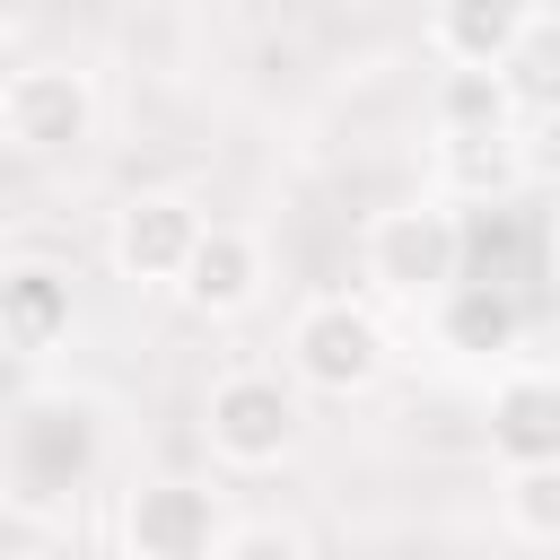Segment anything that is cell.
Instances as JSON below:
<instances>
[{
    "label": "cell",
    "instance_id": "cell-13",
    "mask_svg": "<svg viewBox=\"0 0 560 560\" xmlns=\"http://www.w3.org/2000/svg\"><path fill=\"white\" fill-rule=\"evenodd\" d=\"M429 114H438V140H499V131H516V122H525L499 70H446Z\"/></svg>",
    "mask_w": 560,
    "mask_h": 560
},
{
    "label": "cell",
    "instance_id": "cell-1",
    "mask_svg": "<svg viewBox=\"0 0 560 560\" xmlns=\"http://www.w3.org/2000/svg\"><path fill=\"white\" fill-rule=\"evenodd\" d=\"M105 464V420L88 394H26L0 420V490L18 508H61L96 481Z\"/></svg>",
    "mask_w": 560,
    "mask_h": 560
},
{
    "label": "cell",
    "instance_id": "cell-20",
    "mask_svg": "<svg viewBox=\"0 0 560 560\" xmlns=\"http://www.w3.org/2000/svg\"><path fill=\"white\" fill-rule=\"evenodd\" d=\"M0 52H9V18H0Z\"/></svg>",
    "mask_w": 560,
    "mask_h": 560
},
{
    "label": "cell",
    "instance_id": "cell-3",
    "mask_svg": "<svg viewBox=\"0 0 560 560\" xmlns=\"http://www.w3.org/2000/svg\"><path fill=\"white\" fill-rule=\"evenodd\" d=\"M201 429H210V455H219V464L271 472V464L298 455L306 411H298V394H289L271 368H228V376L210 385V402H201Z\"/></svg>",
    "mask_w": 560,
    "mask_h": 560
},
{
    "label": "cell",
    "instance_id": "cell-19",
    "mask_svg": "<svg viewBox=\"0 0 560 560\" xmlns=\"http://www.w3.org/2000/svg\"><path fill=\"white\" fill-rule=\"evenodd\" d=\"M376 9H429V0H376Z\"/></svg>",
    "mask_w": 560,
    "mask_h": 560
},
{
    "label": "cell",
    "instance_id": "cell-17",
    "mask_svg": "<svg viewBox=\"0 0 560 560\" xmlns=\"http://www.w3.org/2000/svg\"><path fill=\"white\" fill-rule=\"evenodd\" d=\"M219 560H306V542H298L289 525H228Z\"/></svg>",
    "mask_w": 560,
    "mask_h": 560
},
{
    "label": "cell",
    "instance_id": "cell-8",
    "mask_svg": "<svg viewBox=\"0 0 560 560\" xmlns=\"http://www.w3.org/2000/svg\"><path fill=\"white\" fill-rule=\"evenodd\" d=\"M70 324H79V298H70L61 262H0V350L9 359L52 350Z\"/></svg>",
    "mask_w": 560,
    "mask_h": 560
},
{
    "label": "cell",
    "instance_id": "cell-12",
    "mask_svg": "<svg viewBox=\"0 0 560 560\" xmlns=\"http://www.w3.org/2000/svg\"><path fill=\"white\" fill-rule=\"evenodd\" d=\"M516 332H525V315H516L508 280H455L438 298V341L455 359H499V350H516Z\"/></svg>",
    "mask_w": 560,
    "mask_h": 560
},
{
    "label": "cell",
    "instance_id": "cell-10",
    "mask_svg": "<svg viewBox=\"0 0 560 560\" xmlns=\"http://www.w3.org/2000/svg\"><path fill=\"white\" fill-rule=\"evenodd\" d=\"M490 455L516 464H560V376L551 368H516L490 394Z\"/></svg>",
    "mask_w": 560,
    "mask_h": 560
},
{
    "label": "cell",
    "instance_id": "cell-11",
    "mask_svg": "<svg viewBox=\"0 0 560 560\" xmlns=\"http://www.w3.org/2000/svg\"><path fill=\"white\" fill-rule=\"evenodd\" d=\"M534 18V0H429V44L446 70H499Z\"/></svg>",
    "mask_w": 560,
    "mask_h": 560
},
{
    "label": "cell",
    "instance_id": "cell-7",
    "mask_svg": "<svg viewBox=\"0 0 560 560\" xmlns=\"http://www.w3.org/2000/svg\"><path fill=\"white\" fill-rule=\"evenodd\" d=\"M122 542L131 560H219L228 516L201 481H140L122 499Z\"/></svg>",
    "mask_w": 560,
    "mask_h": 560
},
{
    "label": "cell",
    "instance_id": "cell-4",
    "mask_svg": "<svg viewBox=\"0 0 560 560\" xmlns=\"http://www.w3.org/2000/svg\"><path fill=\"white\" fill-rule=\"evenodd\" d=\"M0 140L26 158H70L96 140V79L70 61H35L0 79Z\"/></svg>",
    "mask_w": 560,
    "mask_h": 560
},
{
    "label": "cell",
    "instance_id": "cell-6",
    "mask_svg": "<svg viewBox=\"0 0 560 560\" xmlns=\"http://www.w3.org/2000/svg\"><path fill=\"white\" fill-rule=\"evenodd\" d=\"M201 228L210 219L184 192H131L114 210V228H105V262L122 280H140V289H175L184 262H192V245H201Z\"/></svg>",
    "mask_w": 560,
    "mask_h": 560
},
{
    "label": "cell",
    "instance_id": "cell-9",
    "mask_svg": "<svg viewBox=\"0 0 560 560\" xmlns=\"http://www.w3.org/2000/svg\"><path fill=\"white\" fill-rule=\"evenodd\" d=\"M175 298H184L192 315H210V324L245 315V306L262 298V245H254L245 228H201V245H192Z\"/></svg>",
    "mask_w": 560,
    "mask_h": 560
},
{
    "label": "cell",
    "instance_id": "cell-16",
    "mask_svg": "<svg viewBox=\"0 0 560 560\" xmlns=\"http://www.w3.org/2000/svg\"><path fill=\"white\" fill-rule=\"evenodd\" d=\"M499 508H508V534L560 542V464H516L508 490H499Z\"/></svg>",
    "mask_w": 560,
    "mask_h": 560
},
{
    "label": "cell",
    "instance_id": "cell-5",
    "mask_svg": "<svg viewBox=\"0 0 560 560\" xmlns=\"http://www.w3.org/2000/svg\"><path fill=\"white\" fill-rule=\"evenodd\" d=\"M289 368L315 394H368L385 376V324L368 306H350V298H315L289 324Z\"/></svg>",
    "mask_w": 560,
    "mask_h": 560
},
{
    "label": "cell",
    "instance_id": "cell-15",
    "mask_svg": "<svg viewBox=\"0 0 560 560\" xmlns=\"http://www.w3.org/2000/svg\"><path fill=\"white\" fill-rule=\"evenodd\" d=\"M499 79H508L525 122H560V18H534L516 35V52L499 61Z\"/></svg>",
    "mask_w": 560,
    "mask_h": 560
},
{
    "label": "cell",
    "instance_id": "cell-14",
    "mask_svg": "<svg viewBox=\"0 0 560 560\" xmlns=\"http://www.w3.org/2000/svg\"><path fill=\"white\" fill-rule=\"evenodd\" d=\"M438 175L464 201H508L525 184V149H516V131H499V140H438Z\"/></svg>",
    "mask_w": 560,
    "mask_h": 560
},
{
    "label": "cell",
    "instance_id": "cell-2",
    "mask_svg": "<svg viewBox=\"0 0 560 560\" xmlns=\"http://www.w3.org/2000/svg\"><path fill=\"white\" fill-rule=\"evenodd\" d=\"M359 262L385 298H446L464 280V219L446 201H402V210H376L368 236H359Z\"/></svg>",
    "mask_w": 560,
    "mask_h": 560
},
{
    "label": "cell",
    "instance_id": "cell-18",
    "mask_svg": "<svg viewBox=\"0 0 560 560\" xmlns=\"http://www.w3.org/2000/svg\"><path fill=\"white\" fill-rule=\"evenodd\" d=\"M542 280L560 289V219H551V236H542Z\"/></svg>",
    "mask_w": 560,
    "mask_h": 560
}]
</instances>
